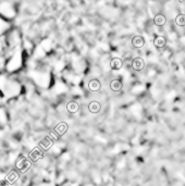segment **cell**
<instances>
[{
	"label": "cell",
	"instance_id": "1",
	"mask_svg": "<svg viewBox=\"0 0 185 186\" xmlns=\"http://www.w3.org/2000/svg\"><path fill=\"white\" fill-rule=\"evenodd\" d=\"M21 65H22V57H21V53L16 52L12 55L9 62L6 64V68H7L8 72H15L20 69Z\"/></svg>",
	"mask_w": 185,
	"mask_h": 186
},
{
	"label": "cell",
	"instance_id": "11",
	"mask_svg": "<svg viewBox=\"0 0 185 186\" xmlns=\"http://www.w3.org/2000/svg\"><path fill=\"white\" fill-rule=\"evenodd\" d=\"M154 22L155 24L158 25V26H162V25H165V22H167V19H165V16H163V14H157L154 19Z\"/></svg>",
	"mask_w": 185,
	"mask_h": 186
},
{
	"label": "cell",
	"instance_id": "4",
	"mask_svg": "<svg viewBox=\"0 0 185 186\" xmlns=\"http://www.w3.org/2000/svg\"><path fill=\"white\" fill-rule=\"evenodd\" d=\"M8 122H9V115H8L7 110L5 107H0V125L6 126Z\"/></svg>",
	"mask_w": 185,
	"mask_h": 186
},
{
	"label": "cell",
	"instance_id": "8",
	"mask_svg": "<svg viewBox=\"0 0 185 186\" xmlns=\"http://www.w3.org/2000/svg\"><path fill=\"white\" fill-rule=\"evenodd\" d=\"M145 44V40L142 36H135V37L132 39V45H133L135 48H141Z\"/></svg>",
	"mask_w": 185,
	"mask_h": 186
},
{
	"label": "cell",
	"instance_id": "13",
	"mask_svg": "<svg viewBox=\"0 0 185 186\" xmlns=\"http://www.w3.org/2000/svg\"><path fill=\"white\" fill-rule=\"evenodd\" d=\"M175 22L178 26H185V16L184 14H178L175 19Z\"/></svg>",
	"mask_w": 185,
	"mask_h": 186
},
{
	"label": "cell",
	"instance_id": "2",
	"mask_svg": "<svg viewBox=\"0 0 185 186\" xmlns=\"http://www.w3.org/2000/svg\"><path fill=\"white\" fill-rule=\"evenodd\" d=\"M69 88H68L67 84L62 81H57L55 83L54 87H52V94L54 95H62V94L68 93Z\"/></svg>",
	"mask_w": 185,
	"mask_h": 186
},
{
	"label": "cell",
	"instance_id": "12",
	"mask_svg": "<svg viewBox=\"0 0 185 186\" xmlns=\"http://www.w3.org/2000/svg\"><path fill=\"white\" fill-rule=\"evenodd\" d=\"M110 87H111L112 91H119L121 88H122V83H121L119 80H113L111 83H110Z\"/></svg>",
	"mask_w": 185,
	"mask_h": 186
},
{
	"label": "cell",
	"instance_id": "7",
	"mask_svg": "<svg viewBox=\"0 0 185 186\" xmlns=\"http://www.w3.org/2000/svg\"><path fill=\"white\" fill-rule=\"evenodd\" d=\"M132 67L136 71H141L144 69V60L142 58H135L132 62Z\"/></svg>",
	"mask_w": 185,
	"mask_h": 186
},
{
	"label": "cell",
	"instance_id": "3",
	"mask_svg": "<svg viewBox=\"0 0 185 186\" xmlns=\"http://www.w3.org/2000/svg\"><path fill=\"white\" fill-rule=\"evenodd\" d=\"M65 108H67L68 112L72 113V114H75L76 112H80V104H78V102L75 101V100H72V101L68 102Z\"/></svg>",
	"mask_w": 185,
	"mask_h": 186
},
{
	"label": "cell",
	"instance_id": "10",
	"mask_svg": "<svg viewBox=\"0 0 185 186\" xmlns=\"http://www.w3.org/2000/svg\"><path fill=\"white\" fill-rule=\"evenodd\" d=\"M154 44L155 46L158 47V48H162V47H165V44H167V39H165L163 36H157L154 40Z\"/></svg>",
	"mask_w": 185,
	"mask_h": 186
},
{
	"label": "cell",
	"instance_id": "6",
	"mask_svg": "<svg viewBox=\"0 0 185 186\" xmlns=\"http://www.w3.org/2000/svg\"><path fill=\"white\" fill-rule=\"evenodd\" d=\"M101 110V104L99 101L94 100V101H90L88 104V111L91 113H98Z\"/></svg>",
	"mask_w": 185,
	"mask_h": 186
},
{
	"label": "cell",
	"instance_id": "9",
	"mask_svg": "<svg viewBox=\"0 0 185 186\" xmlns=\"http://www.w3.org/2000/svg\"><path fill=\"white\" fill-rule=\"evenodd\" d=\"M122 60L120 58H114L110 61V68L113 70H120L122 68Z\"/></svg>",
	"mask_w": 185,
	"mask_h": 186
},
{
	"label": "cell",
	"instance_id": "5",
	"mask_svg": "<svg viewBox=\"0 0 185 186\" xmlns=\"http://www.w3.org/2000/svg\"><path fill=\"white\" fill-rule=\"evenodd\" d=\"M88 88H89V91H94V93H96V91H98L99 89L101 88V83L99 82L97 78H93V80L89 81Z\"/></svg>",
	"mask_w": 185,
	"mask_h": 186
},
{
	"label": "cell",
	"instance_id": "14",
	"mask_svg": "<svg viewBox=\"0 0 185 186\" xmlns=\"http://www.w3.org/2000/svg\"><path fill=\"white\" fill-rule=\"evenodd\" d=\"M84 186H96V185H95L94 183H86Z\"/></svg>",
	"mask_w": 185,
	"mask_h": 186
}]
</instances>
